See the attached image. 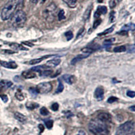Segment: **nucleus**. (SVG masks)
Instances as JSON below:
<instances>
[{
  "mask_svg": "<svg viewBox=\"0 0 135 135\" xmlns=\"http://www.w3.org/2000/svg\"><path fill=\"white\" fill-rule=\"evenodd\" d=\"M61 62V60L60 59H54V60H49L46 63V66H47V67H55V66H58L59 64Z\"/></svg>",
  "mask_w": 135,
  "mask_h": 135,
  "instance_id": "13",
  "label": "nucleus"
},
{
  "mask_svg": "<svg viewBox=\"0 0 135 135\" xmlns=\"http://www.w3.org/2000/svg\"><path fill=\"white\" fill-rule=\"evenodd\" d=\"M89 55L88 54H82V55H78L76 57H74L73 60L71 61V64L72 65H74L78 62V61H80L81 60H83L84 58H86L87 57H89Z\"/></svg>",
  "mask_w": 135,
  "mask_h": 135,
  "instance_id": "14",
  "label": "nucleus"
},
{
  "mask_svg": "<svg viewBox=\"0 0 135 135\" xmlns=\"http://www.w3.org/2000/svg\"><path fill=\"white\" fill-rule=\"evenodd\" d=\"M126 48L124 45H121V46L115 47L114 48V51L115 53H121L126 51Z\"/></svg>",
  "mask_w": 135,
  "mask_h": 135,
  "instance_id": "24",
  "label": "nucleus"
},
{
  "mask_svg": "<svg viewBox=\"0 0 135 135\" xmlns=\"http://www.w3.org/2000/svg\"><path fill=\"white\" fill-rule=\"evenodd\" d=\"M40 113L41 114L43 115H47L48 114H49V111L47 110V109L46 108L43 107V108H41Z\"/></svg>",
  "mask_w": 135,
  "mask_h": 135,
  "instance_id": "32",
  "label": "nucleus"
},
{
  "mask_svg": "<svg viewBox=\"0 0 135 135\" xmlns=\"http://www.w3.org/2000/svg\"><path fill=\"white\" fill-rule=\"evenodd\" d=\"M114 26H112V27H110L109 28H108V29H106L105 31H103V32H101V33H99V36H101V35H107V34H109V33H111V32H112V31H114Z\"/></svg>",
  "mask_w": 135,
  "mask_h": 135,
  "instance_id": "28",
  "label": "nucleus"
},
{
  "mask_svg": "<svg viewBox=\"0 0 135 135\" xmlns=\"http://www.w3.org/2000/svg\"><path fill=\"white\" fill-rule=\"evenodd\" d=\"M63 2H65L70 8H75L77 3V0H63Z\"/></svg>",
  "mask_w": 135,
  "mask_h": 135,
  "instance_id": "19",
  "label": "nucleus"
},
{
  "mask_svg": "<svg viewBox=\"0 0 135 135\" xmlns=\"http://www.w3.org/2000/svg\"><path fill=\"white\" fill-rule=\"evenodd\" d=\"M107 8L105 6H99L98 8L97 9L96 12L95 13V18H99L102 14H105L107 13Z\"/></svg>",
  "mask_w": 135,
  "mask_h": 135,
  "instance_id": "10",
  "label": "nucleus"
},
{
  "mask_svg": "<svg viewBox=\"0 0 135 135\" xmlns=\"http://www.w3.org/2000/svg\"><path fill=\"white\" fill-rule=\"evenodd\" d=\"M101 23V19H97V20H95L94 22V24H93V28L95 29L98 26H99L100 24Z\"/></svg>",
  "mask_w": 135,
  "mask_h": 135,
  "instance_id": "35",
  "label": "nucleus"
},
{
  "mask_svg": "<svg viewBox=\"0 0 135 135\" xmlns=\"http://www.w3.org/2000/svg\"><path fill=\"white\" fill-rule=\"evenodd\" d=\"M114 41H115V38H109V39L103 42V44L105 45H109V46H110L112 44V43H114Z\"/></svg>",
  "mask_w": 135,
  "mask_h": 135,
  "instance_id": "33",
  "label": "nucleus"
},
{
  "mask_svg": "<svg viewBox=\"0 0 135 135\" xmlns=\"http://www.w3.org/2000/svg\"><path fill=\"white\" fill-rule=\"evenodd\" d=\"M118 101V99L115 97H110L108 100V102L109 103H114L115 101Z\"/></svg>",
  "mask_w": 135,
  "mask_h": 135,
  "instance_id": "36",
  "label": "nucleus"
},
{
  "mask_svg": "<svg viewBox=\"0 0 135 135\" xmlns=\"http://www.w3.org/2000/svg\"><path fill=\"white\" fill-rule=\"evenodd\" d=\"M65 36H66L68 41H70V39H72V38H73V37H74L72 31H68V32H66V33H65Z\"/></svg>",
  "mask_w": 135,
  "mask_h": 135,
  "instance_id": "29",
  "label": "nucleus"
},
{
  "mask_svg": "<svg viewBox=\"0 0 135 135\" xmlns=\"http://www.w3.org/2000/svg\"><path fill=\"white\" fill-rule=\"evenodd\" d=\"M83 31H84V28H82L81 29H80V31H79V32H78V35H77V38H78V37L81 35L82 33L83 32Z\"/></svg>",
  "mask_w": 135,
  "mask_h": 135,
  "instance_id": "44",
  "label": "nucleus"
},
{
  "mask_svg": "<svg viewBox=\"0 0 135 135\" xmlns=\"http://www.w3.org/2000/svg\"><path fill=\"white\" fill-rule=\"evenodd\" d=\"M15 96L16 97V99H18V100H19V101H22V100H24V96L20 92H17L16 93Z\"/></svg>",
  "mask_w": 135,
  "mask_h": 135,
  "instance_id": "34",
  "label": "nucleus"
},
{
  "mask_svg": "<svg viewBox=\"0 0 135 135\" xmlns=\"http://www.w3.org/2000/svg\"><path fill=\"white\" fill-rule=\"evenodd\" d=\"M93 8V6H89V8L86 9V12H85V13H84V20H89V17H90V15H91V9H92Z\"/></svg>",
  "mask_w": 135,
  "mask_h": 135,
  "instance_id": "22",
  "label": "nucleus"
},
{
  "mask_svg": "<svg viewBox=\"0 0 135 135\" xmlns=\"http://www.w3.org/2000/svg\"><path fill=\"white\" fill-rule=\"evenodd\" d=\"M64 80L68 84H72L75 82V77L70 74H65L62 76Z\"/></svg>",
  "mask_w": 135,
  "mask_h": 135,
  "instance_id": "12",
  "label": "nucleus"
},
{
  "mask_svg": "<svg viewBox=\"0 0 135 135\" xmlns=\"http://www.w3.org/2000/svg\"><path fill=\"white\" fill-rule=\"evenodd\" d=\"M22 43H23V44H25L26 45H28V46H29V47H32L34 45L32 44L31 43H30V42H27V41H24V42H22Z\"/></svg>",
  "mask_w": 135,
  "mask_h": 135,
  "instance_id": "43",
  "label": "nucleus"
},
{
  "mask_svg": "<svg viewBox=\"0 0 135 135\" xmlns=\"http://www.w3.org/2000/svg\"><path fill=\"white\" fill-rule=\"evenodd\" d=\"M38 128H39V129H40L41 132H43V131H44V126H43L42 124H39V126H38Z\"/></svg>",
  "mask_w": 135,
  "mask_h": 135,
  "instance_id": "46",
  "label": "nucleus"
},
{
  "mask_svg": "<svg viewBox=\"0 0 135 135\" xmlns=\"http://www.w3.org/2000/svg\"><path fill=\"white\" fill-rule=\"evenodd\" d=\"M66 18V17H65V14H64V11L63 9H61L60 11V12L58 14V19L59 20H62Z\"/></svg>",
  "mask_w": 135,
  "mask_h": 135,
  "instance_id": "31",
  "label": "nucleus"
},
{
  "mask_svg": "<svg viewBox=\"0 0 135 135\" xmlns=\"http://www.w3.org/2000/svg\"><path fill=\"white\" fill-rule=\"evenodd\" d=\"M47 66H36V67H33L31 68V70L35 71V72H41L42 71L44 70H46L47 68Z\"/></svg>",
  "mask_w": 135,
  "mask_h": 135,
  "instance_id": "23",
  "label": "nucleus"
},
{
  "mask_svg": "<svg viewBox=\"0 0 135 135\" xmlns=\"http://www.w3.org/2000/svg\"><path fill=\"white\" fill-rule=\"evenodd\" d=\"M0 97L2 98V101L4 102V103H7L8 101V97L6 95H0Z\"/></svg>",
  "mask_w": 135,
  "mask_h": 135,
  "instance_id": "40",
  "label": "nucleus"
},
{
  "mask_svg": "<svg viewBox=\"0 0 135 135\" xmlns=\"http://www.w3.org/2000/svg\"><path fill=\"white\" fill-rule=\"evenodd\" d=\"M118 1H119V2H120V1H121V0H118Z\"/></svg>",
  "mask_w": 135,
  "mask_h": 135,
  "instance_id": "50",
  "label": "nucleus"
},
{
  "mask_svg": "<svg viewBox=\"0 0 135 135\" xmlns=\"http://www.w3.org/2000/svg\"><path fill=\"white\" fill-rule=\"evenodd\" d=\"M128 97H131V98H134L135 96V92L134 91H128L127 93H126Z\"/></svg>",
  "mask_w": 135,
  "mask_h": 135,
  "instance_id": "41",
  "label": "nucleus"
},
{
  "mask_svg": "<svg viewBox=\"0 0 135 135\" xmlns=\"http://www.w3.org/2000/svg\"><path fill=\"white\" fill-rule=\"evenodd\" d=\"M9 47L12 49H15V50H23V51H27L28 49L25 48V47H23L21 45H19L18 43H11L9 45Z\"/></svg>",
  "mask_w": 135,
  "mask_h": 135,
  "instance_id": "18",
  "label": "nucleus"
},
{
  "mask_svg": "<svg viewBox=\"0 0 135 135\" xmlns=\"http://www.w3.org/2000/svg\"><path fill=\"white\" fill-rule=\"evenodd\" d=\"M29 92H30V93L31 94V95H32V96H36V95L38 94V93H37L36 89H34V88H30Z\"/></svg>",
  "mask_w": 135,
  "mask_h": 135,
  "instance_id": "37",
  "label": "nucleus"
},
{
  "mask_svg": "<svg viewBox=\"0 0 135 135\" xmlns=\"http://www.w3.org/2000/svg\"><path fill=\"white\" fill-rule=\"evenodd\" d=\"M64 84H62V83H61V82H60V83H59L58 87H57V90H56V93H60L62 92L64 90Z\"/></svg>",
  "mask_w": 135,
  "mask_h": 135,
  "instance_id": "30",
  "label": "nucleus"
},
{
  "mask_svg": "<svg viewBox=\"0 0 135 135\" xmlns=\"http://www.w3.org/2000/svg\"><path fill=\"white\" fill-rule=\"evenodd\" d=\"M77 135H86V133H85V132L83 131H79V132L78 133V134Z\"/></svg>",
  "mask_w": 135,
  "mask_h": 135,
  "instance_id": "47",
  "label": "nucleus"
},
{
  "mask_svg": "<svg viewBox=\"0 0 135 135\" xmlns=\"http://www.w3.org/2000/svg\"><path fill=\"white\" fill-rule=\"evenodd\" d=\"M26 21V15L24 11L18 9L11 18V25L14 28H21L25 26Z\"/></svg>",
  "mask_w": 135,
  "mask_h": 135,
  "instance_id": "2",
  "label": "nucleus"
},
{
  "mask_svg": "<svg viewBox=\"0 0 135 135\" xmlns=\"http://www.w3.org/2000/svg\"><path fill=\"white\" fill-rule=\"evenodd\" d=\"M18 6V2L16 0H11L4 6L2 11L1 16L3 20H8L12 18L16 12Z\"/></svg>",
  "mask_w": 135,
  "mask_h": 135,
  "instance_id": "3",
  "label": "nucleus"
},
{
  "mask_svg": "<svg viewBox=\"0 0 135 135\" xmlns=\"http://www.w3.org/2000/svg\"><path fill=\"white\" fill-rule=\"evenodd\" d=\"M129 109H131V111H132V112H134V111H135V106L134 105L131 106V107H130V108H129Z\"/></svg>",
  "mask_w": 135,
  "mask_h": 135,
  "instance_id": "48",
  "label": "nucleus"
},
{
  "mask_svg": "<svg viewBox=\"0 0 135 135\" xmlns=\"http://www.w3.org/2000/svg\"><path fill=\"white\" fill-rule=\"evenodd\" d=\"M14 118H15L17 120H18L20 122L22 123L26 122V120H27L26 117L25 116V115H23V114L19 113V112H16L15 114H14Z\"/></svg>",
  "mask_w": 135,
  "mask_h": 135,
  "instance_id": "15",
  "label": "nucleus"
},
{
  "mask_svg": "<svg viewBox=\"0 0 135 135\" xmlns=\"http://www.w3.org/2000/svg\"><path fill=\"white\" fill-rule=\"evenodd\" d=\"M26 107L28 109L32 110V109H35L38 108V105L36 103H33V102H28L26 104Z\"/></svg>",
  "mask_w": 135,
  "mask_h": 135,
  "instance_id": "21",
  "label": "nucleus"
},
{
  "mask_svg": "<svg viewBox=\"0 0 135 135\" xmlns=\"http://www.w3.org/2000/svg\"><path fill=\"white\" fill-rule=\"evenodd\" d=\"M51 56H54V55H46V56H44V57H40V58L34 59V60H31V61H30L29 62H28V64H31V65H35V64H37L40 63L41 61H42L43 60H45V59H47V58H48V57H51Z\"/></svg>",
  "mask_w": 135,
  "mask_h": 135,
  "instance_id": "16",
  "label": "nucleus"
},
{
  "mask_svg": "<svg viewBox=\"0 0 135 135\" xmlns=\"http://www.w3.org/2000/svg\"><path fill=\"white\" fill-rule=\"evenodd\" d=\"M22 76L25 78H26V79H31V78H34L36 77L35 73H34L32 72H29V71L23 72L22 73Z\"/></svg>",
  "mask_w": 135,
  "mask_h": 135,
  "instance_id": "17",
  "label": "nucleus"
},
{
  "mask_svg": "<svg viewBox=\"0 0 135 135\" xmlns=\"http://www.w3.org/2000/svg\"><path fill=\"white\" fill-rule=\"evenodd\" d=\"M109 6H110L111 8H113L115 6V2L114 0H111L109 2Z\"/></svg>",
  "mask_w": 135,
  "mask_h": 135,
  "instance_id": "42",
  "label": "nucleus"
},
{
  "mask_svg": "<svg viewBox=\"0 0 135 135\" xmlns=\"http://www.w3.org/2000/svg\"><path fill=\"white\" fill-rule=\"evenodd\" d=\"M82 52L84 53V54H88V55H90L92 53H93L95 51V49H92V48L90 47H84L81 49Z\"/></svg>",
  "mask_w": 135,
  "mask_h": 135,
  "instance_id": "26",
  "label": "nucleus"
},
{
  "mask_svg": "<svg viewBox=\"0 0 135 135\" xmlns=\"http://www.w3.org/2000/svg\"><path fill=\"white\" fill-rule=\"evenodd\" d=\"M95 97L97 101H101L104 98V91L103 89L101 87H97L95 89Z\"/></svg>",
  "mask_w": 135,
  "mask_h": 135,
  "instance_id": "7",
  "label": "nucleus"
},
{
  "mask_svg": "<svg viewBox=\"0 0 135 135\" xmlns=\"http://www.w3.org/2000/svg\"><path fill=\"white\" fill-rule=\"evenodd\" d=\"M39 1V0H31V3H35V4H36V3H38V2Z\"/></svg>",
  "mask_w": 135,
  "mask_h": 135,
  "instance_id": "49",
  "label": "nucleus"
},
{
  "mask_svg": "<svg viewBox=\"0 0 135 135\" xmlns=\"http://www.w3.org/2000/svg\"><path fill=\"white\" fill-rule=\"evenodd\" d=\"M4 52L6 53V54H15V51H10V50H5Z\"/></svg>",
  "mask_w": 135,
  "mask_h": 135,
  "instance_id": "45",
  "label": "nucleus"
},
{
  "mask_svg": "<svg viewBox=\"0 0 135 135\" xmlns=\"http://www.w3.org/2000/svg\"><path fill=\"white\" fill-rule=\"evenodd\" d=\"M0 64L2 65L3 67L6 68H9V69H16L17 68L18 66L14 61H0Z\"/></svg>",
  "mask_w": 135,
  "mask_h": 135,
  "instance_id": "8",
  "label": "nucleus"
},
{
  "mask_svg": "<svg viewBox=\"0 0 135 135\" xmlns=\"http://www.w3.org/2000/svg\"><path fill=\"white\" fill-rule=\"evenodd\" d=\"M12 83L8 80H2L0 82V92L12 86Z\"/></svg>",
  "mask_w": 135,
  "mask_h": 135,
  "instance_id": "11",
  "label": "nucleus"
},
{
  "mask_svg": "<svg viewBox=\"0 0 135 135\" xmlns=\"http://www.w3.org/2000/svg\"><path fill=\"white\" fill-rule=\"evenodd\" d=\"M89 129L95 135H109V130L107 123L99 119L91 120L89 122Z\"/></svg>",
  "mask_w": 135,
  "mask_h": 135,
  "instance_id": "1",
  "label": "nucleus"
},
{
  "mask_svg": "<svg viewBox=\"0 0 135 135\" xmlns=\"http://www.w3.org/2000/svg\"><path fill=\"white\" fill-rule=\"evenodd\" d=\"M52 84L49 82H44L38 84L37 86L36 90L37 93L41 94H45L48 93L52 90Z\"/></svg>",
  "mask_w": 135,
  "mask_h": 135,
  "instance_id": "6",
  "label": "nucleus"
},
{
  "mask_svg": "<svg viewBox=\"0 0 135 135\" xmlns=\"http://www.w3.org/2000/svg\"><path fill=\"white\" fill-rule=\"evenodd\" d=\"M0 47H1V45H0Z\"/></svg>",
  "mask_w": 135,
  "mask_h": 135,
  "instance_id": "51",
  "label": "nucleus"
},
{
  "mask_svg": "<svg viewBox=\"0 0 135 135\" xmlns=\"http://www.w3.org/2000/svg\"><path fill=\"white\" fill-rule=\"evenodd\" d=\"M135 28V26L134 24L132 23H129L127 25H124V26L122 27V31H133Z\"/></svg>",
  "mask_w": 135,
  "mask_h": 135,
  "instance_id": "20",
  "label": "nucleus"
},
{
  "mask_svg": "<svg viewBox=\"0 0 135 135\" xmlns=\"http://www.w3.org/2000/svg\"><path fill=\"white\" fill-rule=\"evenodd\" d=\"M57 7L54 3H51L43 11V16L47 21L52 22L55 19Z\"/></svg>",
  "mask_w": 135,
  "mask_h": 135,
  "instance_id": "5",
  "label": "nucleus"
},
{
  "mask_svg": "<svg viewBox=\"0 0 135 135\" xmlns=\"http://www.w3.org/2000/svg\"><path fill=\"white\" fill-rule=\"evenodd\" d=\"M97 119L104 122L105 123L110 122L111 120H112L111 115L109 114H108V113H101V114H99L98 116H97Z\"/></svg>",
  "mask_w": 135,
  "mask_h": 135,
  "instance_id": "9",
  "label": "nucleus"
},
{
  "mask_svg": "<svg viewBox=\"0 0 135 135\" xmlns=\"http://www.w3.org/2000/svg\"><path fill=\"white\" fill-rule=\"evenodd\" d=\"M40 73V75L42 76H50L52 75L53 71L51 70H44Z\"/></svg>",
  "mask_w": 135,
  "mask_h": 135,
  "instance_id": "25",
  "label": "nucleus"
},
{
  "mask_svg": "<svg viewBox=\"0 0 135 135\" xmlns=\"http://www.w3.org/2000/svg\"><path fill=\"white\" fill-rule=\"evenodd\" d=\"M45 126H46V127L48 129H51L53 127V125H54V121L51 120H45Z\"/></svg>",
  "mask_w": 135,
  "mask_h": 135,
  "instance_id": "27",
  "label": "nucleus"
},
{
  "mask_svg": "<svg viewBox=\"0 0 135 135\" xmlns=\"http://www.w3.org/2000/svg\"><path fill=\"white\" fill-rule=\"evenodd\" d=\"M114 20H115V12H112L110 14V16H109V21L111 22H113Z\"/></svg>",
  "mask_w": 135,
  "mask_h": 135,
  "instance_id": "39",
  "label": "nucleus"
},
{
  "mask_svg": "<svg viewBox=\"0 0 135 135\" xmlns=\"http://www.w3.org/2000/svg\"><path fill=\"white\" fill-rule=\"evenodd\" d=\"M59 109V105L57 103H54V104L51 105V109L53 111H57Z\"/></svg>",
  "mask_w": 135,
  "mask_h": 135,
  "instance_id": "38",
  "label": "nucleus"
},
{
  "mask_svg": "<svg viewBox=\"0 0 135 135\" xmlns=\"http://www.w3.org/2000/svg\"><path fill=\"white\" fill-rule=\"evenodd\" d=\"M134 124L133 122H126L118 128L115 135H130L134 132Z\"/></svg>",
  "mask_w": 135,
  "mask_h": 135,
  "instance_id": "4",
  "label": "nucleus"
}]
</instances>
